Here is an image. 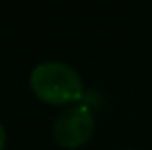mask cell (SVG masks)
I'll return each instance as SVG.
<instances>
[{
    "instance_id": "1",
    "label": "cell",
    "mask_w": 152,
    "mask_h": 150,
    "mask_svg": "<svg viewBox=\"0 0 152 150\" xmlns=\"http://www.w3.org/2000/svg\"><path fill=\"white\" fill-rule=\"evenodd\" d=\"M29 84H31V91L39 99L51 105L74 103L84 93L80 74L70 64L58 62V60L39 62L31 70Z\"/></svg>"
},
{
    "instance_id": "2",
    "label": "cell",
    "mask_w": 152,
    "mask_h": 150,
    "mask_svg": "<svg viewBox=\"0 0 152 150\" xmlns=\"http://www.w3.org/2000/svg\"><path fill=\"white\" fill-rule=\"evenodd\" d=\"M93 132L95 115L86 105H74L64 109L53 121V138L62 148H78L86 144Z\"/></svg>"
},
{
    "instance_id": "3",
    "label": "cell",
    "mask_w": 152,
    "mask_h": 150,
    "mask_svg": "<svg viewBox=\"0 0 152 150\" xmlns=\"http://www.w3.org/2000/svg\"><path fill=\"white\" fill-rule=\"evenodd\" d=\"M4 142H6V130H4V125L0 121V150L4 148Z\"/></svg>"
}]
</instances>
